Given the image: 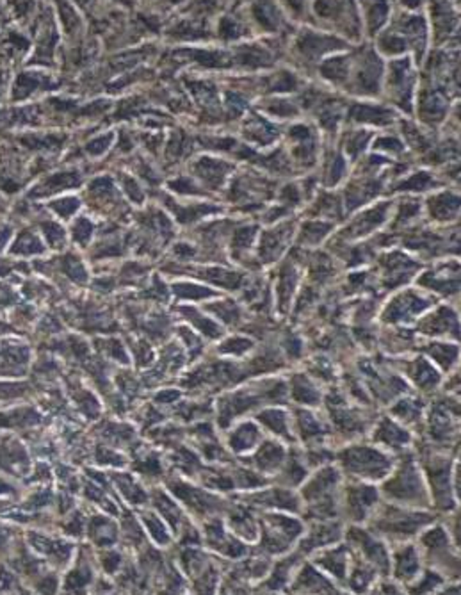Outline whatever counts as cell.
<instances>
[{"label": "cell", "mask_w": 461, "mask_h": 595, "mask_svg": "<svg viewBox=\"0 0 461 595\" xmlns=\"http://www.w3.org/2000/svg\"><path fill=\"white\" fill-rule=\"evenodd\" d=\"M342 463L351 472L365 478H383L390 469V460L381 453L369 448H353L342 453Z\"/></svg>", "instance_id": "cell-1"}, {"label": "cell", "mask_w": 461, "mask_h": 595, "mask_svg": "<svg viewBox=\"0 0 461 595\" xmlns=\"http://www.w3.org/2000/svg\"><path fill=\"white\" fill-rule=\"evenodd\" d=\"M339 474L333 469H322L321 472L305 489V497L314 503L315 515H331L333 513V490H335Z\"/></svg>", "instance_id": "cell-2"}, {"label": "cell", "mask_w": 461, "mask_h": 595, "mask_svg": "<svg viewBox=\"0 0 461 595\" xmlns=\"http://www.w3.org/2000/svg\"><path fill=\"white\" fill-rule=\"evenodd\" d=\"M385 490L392 497L401 501H422L424 497V485L412 462H406L401 467L396 478L386 483Z\"/></svg>", "instance_id": "cell-3"}, {"label": "cell", "mask_w": 461, "mask_h": 595, "mask_svg": "<svg viewBox=\"0 0 461 595\" xmlns=\"http://www.w3.org/2000/svg\"><path fill=\"white\" fill-rule=\"evenodd\" d=\"M431 517L422 515V513H406L401 510H389L385 512V517L379 522V527L390 533H415L422 524L429 522Z\"/></svg>", "instance_id": "cell-4"}, {"label": "cell", "mask_w": 461, "mask_h": 595, "mask_svg": "<svg viewBox=\"0 0 461 595\" xmlns=\"http://www.w3.org/2000/svg\"><path fill=\"white\" fill-rule=\"evenodd\" d=\"M376 499H378V494H376V490L371 489V487H351V489H349L348 501L353 517H355L356 520L365 519L367 512H369V508L376 503Z\"/></svg>", "instance_id": "cell-5"}, {"label": "cell", "mask_w": 461, "mask_h": 595, "mask_svg": "<svg viewBox=\"0 0 461 595\" xmlns=\"http://www.w3.org/2000/svg\"><path fill=\"white\" fill-rule=\"evenodd\" d=\"M353 537H355V542H358L360 546L363 547V553L367 554V556L371 558L374 563H378L381 569H389V558H386V551L385 547L381 546V544L378 542V540L371 539L369 534L362 533V531H353Z\"/></svg>", "instance_id": "cell-6"}, {"label": "cell", "mask_w": 461, "mask_h": 595, "mask_svg": "<svg viewBox=\"0 0 461 595\" xmlns=\"http://www.w3.org/2000/svg\"><path fill=\"white\" fill-rule=\"evenodd\" d=\"M285 458L284 449L274 442H265L258 453L255 455V463L260 467L262 470H272L274 467L280 465Z\"/></svg>", "instance_id": "cell-7"}, {"label": "cell", "mask_w": 461, "mask_h": 595, "mask_svg": "<svg viewBox=\"0 0 461 595\" xmlns=\"http://www.w3.org/2000/svg\"><path fill=\"white\" fill-rule=\"evenodd\" d=\"M339 534H341V531H339V527H336L335 524H329V526H317L314 531H312L308 539L303 540L301 549L312 551V549H315V547L326 546V544L339 539Z\"/></svg>", "instance_id": "cell-8"}, {"label": "cell", "mask_w": 461, "mask_h": 595, "mask_svg": "<svg viewBox=\"0 0 461 595\" xmlns=\"http://www.w3.org/2000/svg\"><path fill=\"white\" fill-rule=\"evenodd\" d=\"M396 560H397L396 574H397V577H401V580H410V577L415 576V572L419 570V556H417L413 547H406V549L399 551Z\"/></svg>", "instance_id": "cell-9"}, {"label": "cell", "mask_w": 461, "mask_h": 595, "mask_svg": "<svg viewBox=\"0 0 461 595\" xmlns=\"http://www.w3.org/2000/svg\"><path fill=\"white\" fill-rule=\"evenodd\" d=\"M173 490L182 497V499L186 501L189 506L196 508L198 512H205V510L214 508V506H216V499H214V497L207 496V494L200 492V490L191 489V487H182V490L178 489V487H175Z\"/></svg>", "instance_id": "cell-10"}, {"label": "cell", "mask_w": 461, "mask_h": 595, "mask_svg": "<svg viewBox=\"0 0 461 595\" xmlns=\"http://www.w3.org/2000/svg\"><path fill=\"white\" fill-rule=\"evenodd\" d=\"M427 470H429V474H431V485H433V489H435V494H436V497H438V501L440 503H442V501H447V504H449V492H447L449 469H447V465L442 462L431 463V465L427 467Z\"/></svg>", "instance_id": "cell-11"}, {"label": "cell", "mask_w": 461, "mask_h": 595, "mask_svg": "<svg viewBox=\"0 0 461 595\" xmlns=\"http://www.w3.org/2000/svg\"><path fill=\"white\" fill-rule=\"evenodd\" d=\"M258 437H260V433H258L257 426L253 425H242L241 428L237 430V432L232 435L230 439V446L235 449V451H246V449L253 448L255 442L258 440Z\"/></svg>", "instance_id": "cell-12"}, {"label": "cell", "mask_w": 461, "mask_h": 595, "mask_svg": "<svg viewBox=\"0 0 461 595\" xmlns=\"http://www.w3.org/2000/svg\"><path fill=\"white\" fill-rule=\"evenodd\" d=\"M73 186H79V175H77V173H59V175H53V177H50L49 180H46L45 184H42V186H39L38 189H36L32 194L53 193V191H63V189H68V187H73Z\"/></svg>", "instance_id": "cell-13"}, {"label": "cell", "mask_w": 461, "mask_h": 595, "mask_svg": "<svg viewBox=\"0 0 461 595\" xmlns=\"http://www.w3.org/2000/svg\"><path fill=\"white\" fill-rule=\"evenodd\" d=\"M376 439L389 444V446H393V448H399V446L408 442V433L399 428V426L392 425L390 421H385L379 426L378 433H376Z\"/></svg>", "instance_id": "cell-14"}, {"label": "cell", "mask_w": 461, "mask_h": 595, "mask_svg": "<svg viewBox=\"0 0 461 595\" xmlns=\"http://www.w3.org/2000/svg\"><path fill=\"white\" fill-rule=\"evenodd\" d=\"M298 588H301V590H314V591H335L331 587H329V583H326V580H322L321 574L315 572L312 567H305L303 569V572L299 574L298 577Z\"/></svg>", "instance_id": "cell-15"}, {"label": "cell", "mask_w": 461, "mask_h": 595, "mask_svg": "<svg viewBox=\"0 0 461 595\" xmlns=\"http://www.w3.org/2000/svg\"><path fill=\"white\" fill-rule=\"evenodd\" d=\"M258 503L264 504H272V506H278V508H287V510H296L298 508V501L292 494L285 492V490H271L267 494H260L257 496Z\"/></svg>", "instance_id": "cell-16"}, {"label": "cell", "mask_w": 461, "mask_h": 595, "mask_svg": "<svg viewBox=\"0 0 461 595\" xmlns=\"http://www.w3.org/2000/svg\"><path fill=\"white\" fill-rule=\"evenodd\" d=\"M319 563L328 569L329 572L335 574L336 577L346 576V549H336L333 553H328L324 558L319 560Z\"/></svg>", "instance_id": "cell-17"}, {"label": "cell", "mask_w": 461, "mask_h": 595, "mask_svg": "<svg viewBox=\"0 0 461 595\" xmlns=\"http://www.w3.org/2000/svg\"><path fill=\"white\" fill-rule=\"evenodd\" d=\"M258 419H260L264 425H267V428H271L272 432L278 433V435L289 437L287 419H285V413L280 412V410H269V412L262 413Z\"/></svg>", "instance_id": "cell-18"}, {"label": "cell", "mask_w": 461, "mask_h": 595, "mask_svg": "<svg viewBox=\"0 0 461 595\" xmlns=\"http://www.w3.org/2000/svg\"><path fill=\"white\" fill-rule=\"evenodd\" d=\"M232 526H234L242 537H246V539H253L255 533H257L253 519H251V515L248 512L234 513V515H232Z\"/></svg>", "instance_id": "cell-19"}, {"label": "cell", "mask_w": 461, "mask_h": 595, "mask_svg": "<svg viewBox=\"0 0 461 595\" xmlns=\"http://www.w3.org/2000/svg\"><path fill=\"white\" fill-rule=\"evenodd\" d=\"M13 251H18V253H38V251H43V246L39 244L38 237H34L30 232H23L18 237V241H16V246H13Z\"/></svg>", "instance_id": "cell-20"}, {"label": "cell", "mask_w": 461, "mask_h": 595, "mask_svg": "<svg viewBox=\"0 0 461 595\" xmlns=\"http://www.w3.org/2000/svg\"><path fill=\"white\" fill-rule=\"evenodd\" d=\"M294 396L298 401L317 403V392H315L314 385H310V382H306L305 378H296Z\"/></svg>", "instance_id": "cell-21"}, {"label": "cell", "mask_w": 461, "mask_h": 595, "mask_svg": "<svg viewBox=\"0 0 461 595\" xmlns=\"http://www.w3.org/2000/svg\"><path fill=\"white\" fill-rule=\"evenodd\" d=\"M299 419V430H301L303 437L305 439H310V437H317L322 433V428L321 425H319L317 421H315V418L312 415V413L308 412H301L298 415Z\"/></svg>", "instance_id": "cell-22"}, {"label": "cell", "mask_w": 461, "mask_h": 595, "mask_svg": "<svg viewBox=\"0 0 461 595\" xmlns=\"http://www.w3.org/2000/svg\"><path fill=\"white\" fill-rule=\"evenodd\" d=\"M63 270H65V273H68V277L72 278V280H75V282L86 280V271H84L82 264H80L75 257H72V255L63 261Z\"/></svg>", "instance_id": "cell-23"}, {"label": "cell", "mask_w": 461, "mask_h": 595, "mask_svg": "<svg viewBox=\"0 0 461 595\" xmlns=\"http://www.w3.org/2000/svg\"><path fill=\"white\" fill-rule=\"evenodd\" d=\"M42 230L45 232V237L46 241H49L52 246L59 248L63 246V243H65V232H63V228L59 227V225L56 223H43L42 225Z\"/></svg>", "instance_id": "cell-24"}, {"label": "cell", "mask_w": 461, "mask_h": 595, "mask_svg": "<svg viewBox=\"0 0 461 595\" xmlns=\"http://www.w3.org/2000/svg\"><path fill=\"white\" fill-rule=\"evenodd\" d=\"M91 234H93V225H91V221L86 220V218H80L75 223V227H73V237H75V241L80 244H86L87 241H89Z\"/></svg>", "instance_id": "cell-25"}, {"label": "cell", "mask_w": 461, "mask_h": 595, "mask_svg": "<svg viewBox=\"0 0 461 595\" xmlns=\"http://www.w3.org/2000/svg\"><path fill=\"white\" fill-rule=\"evenodd\" d=\"M424 544H426L427 547H431V549H440V547H446L447 546V537H446V533H443L442 527H435V530L427 531V533L424 534Z\"/></svg>", "instance_id": "cell-26"}, {"label": "cell", "mask_w": 461, "mask_h": 595, "mask_svg": "<svg viewBox=\"0 0 461 595\" xmlns=\"http://www.w3.org/2000/svg\"><path fill=\"white\" fill-rule=\"evenodd\" d=\"M52 207L57 214H61L63 218H68L79 209V200L77 198H63V200L53 201Z\"/></svg>", "instance_id": "cell-27"}, {"label": "cell", "mask_w": 461, "mask_h": 595, "mask_svg": "<svg viewBox=\"0 0 461 595\" xmlns=\"http://www.w3.org/2000/svg\"><path fill=\"white\" fill-rule=\"evenodd\" d=\"M175 292H177L180 298H193V300H196V298H201V296L210 294L207 289L198 287V285H193V284L177 285V287H175Z\"/></svg>", "instance_id": "cell-28"}, {"label": "cell", "mask_w": 461, "mask_h": 595, "mask_svg": "<svg viewBox=\"0 0 461 595\" xmlns=\"http://www.w3.org/2000/svg\"><path fill=\"white\" fill-rule=\"evenodd\" d=\"M329 230V225H305L303 230V239L306 243H317L322 235Z\"/></svg>", "instance_id": "cell-29"}, {"label": "cell", "mask_w": 461, "mask_h": 595, "mask_svg": "<svg viewBox=\"0 0 461 595\" xmlns=\"http://www.w3.org/2000/svg\"><path fill=\"white\" fill-rule=\"evenodd\" d=\"M292 561H294V558H291V560L284 561V563H280L278 567H276L274 574H272V580H269V587L276 588V587H280L282 583H285L289 570H291Z\"/></svg>", "instance_id": "cell-30"}, {"label": "cell", "mask_w": 461, "mask_h": 595, "mask_svg": "<svg viewBox=\"0 0 461 595\" xmlns=\"http://www.w3.org/2000/svg\"><path fill=\"white\" fill-rule=\"evenodd\" d=\"M144 522L148 524V527H150V531L153 533V537L157 539V542H159V544L168 542L166 530H164V526L159 522V520L156 519V517H144Z\"/></svg>", "instance_id": "cell-31"}, {"label": "cell", "mask_w": 461, "mask_h": 595, "mask_svg": "<svg viewBox=\"0 0 461 595\" xmlns=\"http://www.w3.org/2000/svg\"><path fill=\"white\" fill-rule=\"evenodd\" d=\"M251 348V342L246 341V339H232V341L225 342L223 346H221V351H228V353H242L246 351V349Z\"/></svg>", "instance_id": "cell-32"}, {"label": "cell", "mask_w": 461, "mask_h": 595, "mask_svg": "<svg viewBox=\"0 0 461 595\" xmlns=\"http://www.w3.org/2000/svg\"><path fill=\"white\" fill-rule=\"evenodd\" d=\"M159 501H160V510H164V513H166V517L170 519V522L177 524V520L180 519V512L177 510V506H175L171 501L166 499V496H160L159 494Z\"/></svg>", "instance_id": "cell-33"}, {"label": "cell", "mask_w": 461, "mask_h": 595, "mask_svg": "<svg viewBox=\"0 0 461 595\" xmlns=\"http://www.w3.org/2000/svg\"><path fill=\"white\" fill-rule=\"evenodd\" d=\"M285 476H287L291 483H299L303 478H305V469H303L296 460H292V462L289 463L287 469H285Z\"/></svg>", "instance_id": "cell-34"}, {"label": "cell", "mask_w": 461, "mask_h": 595, "mask_svg": "<svg viewBox=\"0 0 461 595\" xmlns=\"http://www.w3.org/2000/svg\"><path fill=\"white\" fill-rule=\"evenodd\" d=\"M371 577H372V574L369 572V570H363V569L356 570L355 580H353V581H355L356 590H363V588H365V584L371 581Z\"/></svg>", "instance_id": "cell-35"}, {"label": "cell", "mask_w": 461, "mask_h": 595, "mask_svg": "<svg viewBox=\"0 0 461 595\" xmlns=\"http://www.w3.org/2000/svg\"><path fill=\"white\" fill-rule=\"evenodd\" d=\"M110 136H107V137H102V139H99L100 143H91V144H87V150H89L91 154H95V156H99L100 152H103V150H106L107 146H109V143H110Z\"/></svg>", "instance_id": "cell-36"}, {"label": "cell", "mask_w": 461, "mask_h": 595, "mask_svg": "<svg viewBox=\"0 0 461 595\" xmlns=\"http://www.w3.org/2000/svg\"><path fill=\"white\" fill-rule=\"evenodd\" d=\"M177 255L178 257H191V255H193V250H191L189 246H186V244H178Z\"/></svg>", "instance_id": "cell-37"}, {"label": "cell", "mask_w": 461, "mask_h": 595, "mask_svg": "<svg viewBox=\"0 0 461 595\" xmlns=\"http://www.w3.org/2000/svg\"><path fill=\"white\" fill-rule=\"evenodd\" d=\"M178 396V392H164V394H159L157 401H173Z\"/></svg>", "instance_id": "cell-38"}, {"label": "cell", "mask_w": 461, "mask_h": 595, "mask_svg": "<svg viewBox=\"0 0 461 595\" xmlns=\"http://www.w3.org/2000/svg\"><path fill=\"white\" fill-rule=\"evenodd\" d=\"M9 235H11V230H9V228H6L4 232H0V248L4 246L6 239H9Z\"/></svg>", "instance_id": "cell-39"}]
</instances>
